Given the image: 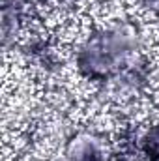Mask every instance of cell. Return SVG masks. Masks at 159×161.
I'll use <instances>...</instances> for the list:
<instances>
[{
	"label": "cell",
	"mask_w": 159,
	"mask_h": 161,
	"mask_svg": "<svg viewBox=\"0 0 159 161\" xmlns=\"http://www.w3.org/2000/svg\"><path fill=\"white\" fill-rule=\"evenodd\" d=\"M150 146H152V150H154V152L159 156V127L152 131V141H150Z\"/></svg>",
	"instance_id": "cell-1"
}]
</instances>
